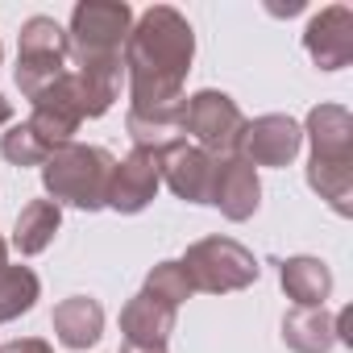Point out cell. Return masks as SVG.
Returning a JSON list of instances; mask_svg holds the SVG:
<instances>
[{
  "label": "cell",
  "mask_w": 353,
  "mask_h": 353,
  "mask_svg": "<svg viewBox=\"0 0 353 353\" xmlns=\"http://www.w3.org/2000/svg\"><path fill=\"white\" fill-rule=\"evenodd\" d=\"M196 59V34L192 21L170 9L154 5L145 9L121 50L125 79H129V108H158L183 100V79Z\"/></svg>",
  "instance_id": "1"
},
{
  "label": "cell",
  "mask_w": 353,
  "mask_h": 353,
  "mask_svg": "<svg viewBox=\"0 0 353 353\" xmlns=\"http://www.w3.org/2000/svg\"><path fill=\"white\" fill-rule=\"evenodd\" d=\"M117 158L104 145H79L67 141L59 145L46 162H42V188L46 196L63 208H79V212H100L104 196H108V179H112Z\"/></svg>",
  "instance_id": "2"
},
{
  "label": "cell",
  "mask_w": 353,
  "mask_h": 353,
  "mask_svg": "<svg viewBox=\"0 0 353 353\" xmlns=\"http://www.w3.org/2000/svg\"><path fill=\"white\" fill-rule=\"evenodd\" d=\"M129 30H133V9L125 0H79L71 9V30H67L75 67L121 59Z\"/></svg>",
  "instance_id": "3"
},
{
  "label": "cell",
  "mask_w": 353,
  "mask_h": 353,
  "mask_svg": "<svg viewBox=\"0 0 353 353\" xmlns=\"http://www.w3.org/2000/svg\"><path fill=\"white\" fill-rule=\"evenodd\" d=\"M179 262H183V270L192 279V291H208V295L245 291L262 274L258 258L233 237H204V241L188 245V254Z\"/></svg>",
  "instance_id": "4"
},
{
  "label": "cell",
  "mask_w": 353,
  "mask_h": 353,
  "mask_svg": "<svg viewBox=\"0 0 353 353\" xmlns=\"http://www.w3.org/2000/svg\"><path fill=\"white\" fill-rule=\"evenodd\" d=\"M183 133H188L192 145H200L204 154L229 158V154H237V145H241L245 112L237 108L233 96H225V92H216V88H204V92H196V96L183 100Z\"/></svg>",
  "instance_id": "5"
},
{
  "label": "cell",
  "mask_w": 353,
  "mask_h": 353,
  "mask_svg": "<svg viewBox=\"0 0 353 353\" xmlns=\"http://www.w3.org/2000/svg\"><path fill=\"white\" fill-rule=\"evenodd\" d=\"M158 174H162V183L188 200V204H208L212 196V174H216V158L204 154L200 145H192L188 137H179L174 145H166L158 154Z\"/></svg>",
  "instance_id": "6"
},
{
  "label": "cell",
  "mask_w": 353,
  "mask_h": 353,
  "mask_svg": "<svg viewBox=\"0 0 353 353\" xmlns=\"http://www.w3.org/2000/svg\"><path fill=\"white\" fill-rule=\"evenodd\" d=\"M162 188V174H158V154L150 150H133L112 166V179H108V196L104 208L121 212V216H137L150 208V200Z\"/></svg>",
  "instance_id": "7"
},
{
  "label": "cell",
  "mask_w": 353,
  "mask_h": 353,
  "mask_svg": "<svg viewBox=\"0 0 353 353\" xmlns=\"http://www.w3.org/2000/svg\"><path fill=\"white\" fill-rule=\"evenodd\" d=\"M299 145H303V129L283 112H266V117L245 121L237 154L250 166H287L299 154Z\"/></svg>",
  "instance_id": "8"
},
{
  "label": "cell",
  "mask_w": 353,
  "mask_h": 353,
  "mask_svg": "<svg viewBox=\"0 0 353 353\" xmlns=\"http://www.w3.org/2000/svg\"><path fill=\"white\" fill-rule=\"evenodd\" d=\"M212 208H221L225 221H250L262 204V183H258V166H250L241 154L216 158V174H212Z\"/></svg>",
  "instance_id": "9"
},
{
  "label": "cell",
  "mask_w": 353,
  "mask_h": 353,
  "mask_svg": "<svg viewBox=\"0 0 353 353\" xmlns=\"http://www.w3.org/2000/svg\"><path fill=\"white\" fill-rule=\"evenodd\" d=\"M303 50L320 71H341L353 63V13L345 5L320 9L303 30Z\"/></svg>",
  "instance_id": "10"
},
{
  "label": "cell",
  "mask_w": 353,
  "mask_h": 353,
  "mask_svg": "<svg viewBox=\"0 0 353 353\" xmlns=\"http://www.w3.org/2000/svg\"><path fill=\"white\" fill-rule=\"evenodd\" d=\"M303 137L312 141V162H353V117L341 104H316L307 112Z\"/></svg>",
  "instance_id": "11"
},
{
  "label": "cell",
  "mask_w": 353,
  "mask_h": 353,
  "mask_svg": "<svg viewBox=\"0 0 353 353\" xmlns=\"http://www.w3.org/2000/svg\"><path fill=\"white\" fill-rule=\"evenodd\" d=\"M174 320L179 312L150 299L145 291L133 295L125 307H121V332H125V345H145V349H166L170 332H174Z\"/></svg>",
  "instance_id": "12"
},
{
  "label": "cell",
  "mask_w": 353,
  "mask_h": 353,
  "mask_svg": "<svg viewBox=\"0 0 353 353\" xmlns=\"http://www.w3.org/2000/svg\"><path fill=\"white\" fill-rule=\"evenodd\" d=\"M188 100V96H183ZM183 100L174 104H158V108H129L125 129L133 137V150H150L162 154L166 145H174L183 137Z\"/></svg>",
  "instance_id": "13"
},
{
  "label": "cell",
  "mask_w": 353,
  "mask_h": 353,
  "mask_svg": "<svg viewBox=\"0 0 353 353\" xmlns=\"http://www.w3.org/2000/svg\"><path fill=\"white\" fill-rule=\"evenodd\" d=\"M50 324L67 349H92L104 336V307L92 295H71L50 312Z\"/></svg>",
  "instance_id": "14"
},
{
  "label": "cell",
  "mask_w": 353,
  "mask_h": 353,
  "mask_svg": "<svg viewBox=\"0 0 353 353\" xmlns=\"http://www.w3.org/2000/svg\"><path fill=\"white\" fill-rule=\"evenodd\" d=\"M279 283L287 291V299L295 307H324V299L332 295V270L320 262V258H287L283 270H279Z\"/></svg>",
  "instance_id": "15"
},
{
  "label": "cell",
  "mask_w": 353,
  "mask_h": 353,
  "mask_svg": "<svg viewBox=\"0 0 353 353\" xmlns=\"http://www.w3.org/2000/svg\"><path fill=\"white\" fill-rule=\"evenodd\" d=\"M283 345L291 353H328L336 345V316L324 307H291L283 316Z\"/></svg>",
  "instance_id": "16"
},
{
  "label": "cell",
  "mask_w": 353,
  "mask_h": 353,
  "mask_svg": "<svg viewBox=\"0 0 353 353\" xmlns=\"http://www.w3.org/2000/svg\"><path fill=\"white\" fill-rule=\"evenodd\" d=\"M59 229H63V208H59L54 200H30V204L17 212L13 250L26 254V258H34V254H42V250L54 241Z\"/></svg>",
  "instance_id": "17"
},
{
  "label": "cell",
  "mask_w": 353,
  "mask_h": 353,
  "mask_svg": "<svg viewBox=\"0 0 353 353\" xmlns=\"http://www.w3.org/2000/svg\"><path fill=\"white\" fill-rule=\"evenodd\" d=\"M307 188L328 200L336 216L353 212V162H307Z\"/></svg>",
  "instance_id": "18"
},
{
  "label": "cell",
  "mask_w": 353,
  "mask_h": 353,
  "mask_svg": "<svg viewBox=\"0 0 353 353\" xmlns=\"http://www.w3.org/2000/svg\"><path fill=\"white\" fill-rule=\"evenodd\" d=\"M42 295V283L30 266H0V324L26 316Z\"/></svg>",
  "instance_id": "19"
},
{
  "label": "cell",
  "mask_w": 353,
  "mask_h": 353,
  "mask_svg": "<svg viewBox=\"0 0 353 353\" xmlns=\"http://www.w3.org/2000/svg\"><path fill=\"white\" fill-rule=\"evenodd\" d=\"M17 59H71L67 30L54 17H30L17 34Z\"/></svg>",
  "instance_id": "20"
},
{
  "label": "cell",
  "mask_w": 353,
  "mask_h": 353,
  "mask_svg": "<svg viewBox=\"0 0 353 353\" xmlns=\"http://www.w3.org/2000/svg\"><path fill=\"white\" fill-rule=\"evenodd\" d=\"M145 295L179 312V303L192 299V279H188L183 262H158V266L145 274Z\"/></svg>",
  "instance_id": "21"
},
{
  "label": "cell",
  "mask_w": 353,
  "mask_h": 353,
  "mask_svg": "<svg viewBox=\"0 0 353 353\" xmlns=\"http://www.w3.org/2000/svg\"><path fill=\"white\" fill-rule=\"evenodd\" d=\"M0 154H5L13 166H42L50 158V150L38 141V133L30 125H13L5 137H0Z\"/></svg>",
  "instance_id": "22"
},
{
  "label": "cell",
  "mask_w": 353,
  "mask_h": 353,
  "mask_svg": "<svg viewBox=\"0 0 353 353\" xmlns=\"http://www.w3.org/2000/svg\"><path fill=\"white\" fill-rule=\"evenodd\" d=\"M0 353H54L42 336H21V341H9V345H0Z\"/></svg>",
  "instance_id": "23"
},
{
  "label": "cell",
  "mask_w": 353,
  "mask_h": 353,
  "mask_svg": "<svg viewBox=\"0 0 353 353\" xmlns=\"http://www.w3.org/2000/svg\"><path fill=\"white\" fill-rule=\"evenodd\" d=\"M9 117H13V104L5 100V92H0V125H9Z\"/></svg>",
  "instance_id": "24"
},
{
  "label": "cell",
  "mask_w": 353,
  "mask_h": 353,
  "mask_svg": "<svg viewBox=\"0 0 353 353\" xmlns=\"http://www.w3.org/2000/svg\"><path fill=\"white\" fill-rule=\"evenodd\" d=\"M121 353H166V349H145V345H121Z\"/></svg>",
  "instance_id": "25"
},
{
  "label": "cell",
  "mask_w": 353,
  "mask_h": 353,
  "mask_svg": "<svg viewBox=\"0 0 353 353\" xmlns=\"http://www.w3.org/2000/svg\"><path fill=\"white\" fill-rule=\"evenodd\" d=\"M0 266H9V241L0 237Z\"/></svg>",
  "instance_id": "26"
},
{
  "label": "cell",
  "mask_w": 353,
  "mask_h": 353,
  "mask_svg": "<svg viewBox=\"0 0 353 353\" xmlns=\"http://www.w3.org/2000/svg\"><path fill=\"white\" fill-rule=\"evenodd\" d=\"M0 59H5V50H0Z\"/></svg>",
  "instance_id": "27"
}]
</instances>
